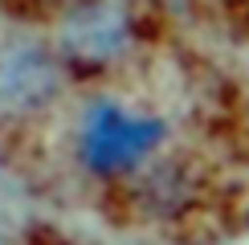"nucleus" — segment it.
I'll return each mask as SVG.
<instances>
[{
    "label": "nucleus",
    "instance_id": "obj_1",
    "mask_svg": "<svg viewBox=\"0 0 249 245\" xmlns=\"http://www.w3.org/2000/svg\"><path fill=\"white\" fill-rule=\"evenodd\" d=\"M70 66L57 41L33 25H0V131L33 127L61 102Z\"/></svg>",
    "mask_w": 249,
    "mask_h": 245
},
{
    "label": "nucleus",
    "instance_id": "obj_2",
    "mask_svg": "<svg viewBox=\"0 0 249 245\" xmlns=\"http://www.w3.org/2000/svg\"><path fill=\"white\" fill-rule=\"evenodd\" d=\"M163 139H168L163 119L131 110L115 98H98L82 106L74 122V163L94 180H119L139 172Z\"/></svg>",
    "mask_w": 249,
    "mask_h": 245
},
{
    "label": "nucleus",
    "instance_id": "obj_3",
    "mask_svg": "<svg viewBox=\"0 0 249 245\" xmlns=\"http://www.w3.org/2000/svg\"><path fill=\"white\" fill-rule=\"evenodd\" d=\"M25 8H41V13H66L70 4H78V0H20Z\"/></svg>",
    "mask_w": 249,
    "mask_h": 245
},
{
    "label": "nucleus",
    "instance_id": "obj_4",
    "mask_svg": "<svg viewBox=\"0 0 249 245\" xmlns=\"http://www.w3.org/2000/svg\"><path fill=\"white\" fill-rule=\"evenodd\" d=\"M0 245H13V241H0Z\"/></svg>",
    "mask_w": 249,
    "mask_h": 245
}]
</instances>
